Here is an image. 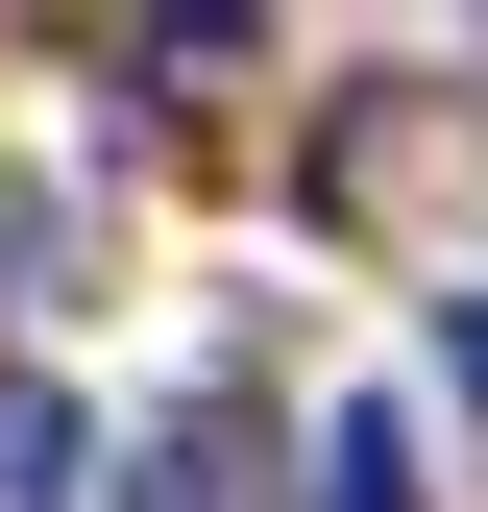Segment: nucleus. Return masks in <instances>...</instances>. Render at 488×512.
<instances>
[{"mask_svg": "<svg viewBox=\"0 0 488 512\" xmlns=\"http://www.w3.org/2000/svg\"><path fill=\"white\" fill-rule=\"evenodd\" d=\"M74 464H98L74 391H49V366H0V512H74Z\"/></svg>", "mask_w": 488, "mask_h": 512, "instance_id": "obj_1", "label": "nucleus"}, {"mask_svg": "<svg viewBox=\"0 0 488 512\" xmlns=\"http://www.w3.org/2000/svg\"><path fill=\"white\" fill-rule=\"evenodd\" d=\"M122 512H244V415L196 391V415H171V439H147V464H122Z\"/></svg>", "mask_w": 488, "mask_h": 512, "instance_id": "obj_2", "label": "nucleus"}, {"mask_svg": "<svg viewBox=\"0 0 488 512\" xmlns=\"http://www.w3.org/2000/svg\"><path fill=\"white\" fill-rule=\"evenodd\" d=\"M318 512H440V488H415V415H391V391H366V415H318Z\"/></svg>", "mask_w": 488, "mask_h": 512, "instance_id": "obj_3", "label": "nucleus"}, {"mask_svg": "<svg viewBox=\"0 0 488 512\" xmlns=\"http://www.w3.org/2000/svg\"><path fill=\"white\" fill-rule=\"evenodd\" d=\"M440 391H464V415H488V293H464V317H440Z\"/></svg>", "mask_w": 488, "mask_h": 512, "instance_id": "obj_4", "label": "nucleus"}]
</instances>
